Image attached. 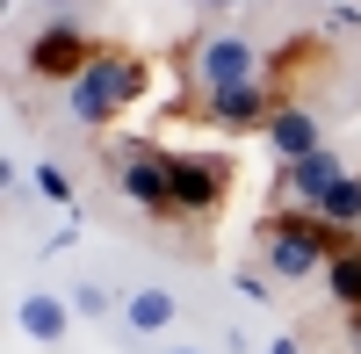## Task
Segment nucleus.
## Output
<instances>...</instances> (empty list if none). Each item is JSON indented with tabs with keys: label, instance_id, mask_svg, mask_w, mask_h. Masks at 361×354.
<instances>
[{
	"label": "nucleus",
	"instance_id": "obj_15",
	"mask_svg": "<svg viewBox=\"0 0 361 354\" xmlns=\"http://www.w3.org/2000/svg\"><path fill=\"white\" fill-rule=\"evenodd\" d=\"M238 297H253V304H267V275H253V268H246V275H238Z\"/></svg>",
	"mask_w": 361,
	"mask_h": 354
},
{
	"label": "nucleus",
	"instance_id": "obj_17",
	"mask_svg": "<svg viewBox=\"0 0 361 354\" xmlns=\"http://www.w3.org/2000/svg\"><path fill=\"white\" fill-rule=\"evenodd\" d=\"M202 8H246V0H202Z\"/></svg>",
	"mask_w": 361,
	"mask_h": 354
},
{
	"label": "nucleus",
	"instance_id": "obj_6",
	"mask_svg": "<svg viewBox=\"0 0 361 354\" xmlns=\"http://www.w3.org/2000/svg\"><path fill=\"white\" fill-rule=\"evenodd\" d=\"M347 173H354V166L333 152V145H318L311 159H282L275 181H267V210H318V202L347 181Z\"/></svg>",
	"mask_w": 361,
	"mask_h": 354
},
{
	"label": "nucleus",
	"instance_id": "obj_20",
	"mask_svg": "<svg viewBox=\"0 0 361 354\" xmlns=\"http://www.w3.org/2000/svg\"><path fill=\"white\" fill-rule=\"evenodd\" d=\"M354 354H361V318H354Z\"/></svg>",
	"mask_w": 361,
	"mask_h": 354
},
{
	"label": "nucleus",
	"instance_id": "obj_10",
	"mask_svg": "<svg viewBox=\"0 0 361 354\" xmlns=\"http://www.w3.org/2000/svg\"><path fill=\"white\" fill-rule=\"evenodd\" d=\"M73 297H51V289H29V297L15 304V326H22V340H37V347H58L73 333Z\"/></svg>",
	"mask_w": 361,
	"mask_h": 354
},
{
	"label": "nucleus",
	"instance_id": "obj_7",
	"mask_svg": "<svg viewBox=\"0 0 361 354\" xmlns=\"http://www.w3.org/2000/svg\"><path fill=\"white\" fill-rule=\"evenodd\" d=\"M94 58H102V37H87L80 22H51V29L29 37V73L51 80V87H73Z\"/></svg>",
	"mask_w": 361,
	"mask_h": 354
},
{
	"label": "nucleus",
	"instance_id": "obj_14",
	"mask_svg": "<svg viewBox=\"0 0 361 354\" xmlns=\"http://www.w3.org/2000/svg\"><path fill=\"white\" fill-rule=\"evenodd\" d=\"M73 311H80V318H109V311H123V297H109L102 282H80V289H73Z\"/></svg>",
	"mask_w": 361,
	"mask_h": 354
},
{
	"label": "nucleus",
	"instance_id": "obj_13",
	"mask_svg": "<svg viewBox=\"0 0 361 354\" xmlns=\"http://www.w3.org/2000/svg\"><path fill=\"white\" fill-rule=\"evenodd\" d=\"M37 195H44V202H58V210H73V173L44 159V166H37Z\"/></svg>",
	"mask_w": 361,
	"mask_h": 354
},
{
	"label": "nucleus",
	"instance_id": "obj_19",
	"mask_svg": "<svg viewBox=\"0 0 361 354\" xmlns=\"http://www.w3.org/2000/svg\"><path fill=\"white\" fill-rule=\"evenodd\" d=\"M166 354H202V347H166Z\"/></svg>",
	"mask_w": 361,
	"mask_h": 354
},
{
	"label": "nucleus",
	"instance_id": "obj_4",
	"mask_svg": "<svg viewBox=\"0 0 361 354\" xmlns=\"http://www.w3.org/2000/svg\"><path fill=\"white\" fill-rule=\"evenodd\" d=\"M102 166L116 173V188H123L145 217L173 224V188H166L173 152H166V145H152V138H109V145H102Z\"/></svg>",
	"mask_w": 361,
	"mask_h": 354
},
{
	"label": "nucleus",
	"instance_id": "obj_18",
	"mask_svg": "<svg viewBox=\"0 0 361 354\" xmlns=\"http://www.w3.org/2000/svg\"><path fill=\"white\" fill-rule=\"evenodd\" d=\"M44 8H80V0H44Z\"/></svg>",
	"mask_w": 361,
	"mask_h": 354
},
{
	"label": "nucleus",
	"instance_id": "obj_1",
	"mask_svg": "<svg viewBox=\"0 0 361 354\" xmlns=\"http://www.w3.org/2000/svg\"><path fill=\"white\" fill-rule=\"evenodd\" d=\"M173 66H180V109H195V102L231 94V87H253L275 58L253 37H238V29H195V37L173 51Z\"/></svg>",
	"mask_w": 361,
	"mask_h": 354
},
{
	"label": "nucleus",
	"instance_id": "obj_3",
	"mask_svg": "<svg viewBox=\"0 0 361 354\" xmlns=\"http://www.w3.org/2000/svg\"><path fill=\"white\" fill-rule=\"evenodd\" d=\"M145 94H152V58L130 51V44H102V58L87 66L73 87H66V109H73V123L87 130H109L123 109H137Z\"/></svg>",
	"mask_w": 361,
	"mask_h": 354
},
{
	"label": "nucleus",
	"instance_id": "obj_8",
	"mask_svg": "<svg viewBox=\"0 0 361 354\" xmlns=\"http://www.w3.org/2000/svg\"><path fill=\"white\" fill-rule=\"evenodd\" d=\"M123 340H159V333H173V318H180V297L166 282H137V289H123Z\"/></svg>",
	"mask_w": 361,
	"mask_h": 354
},
{
	"label": "nucleus",
	"instance_id": "obj_5",
	"mask_svg": "<svg viewBox=\"0 0 361 354\" xmlns=\"http://www.w3.org/2000/svg\"><path fill=\"white\" fill-rule=\"evenodd\" d=\"M238 181L231 152H173L166 166V188H173V217H217L224 195Z\"/></svg>",
	"mask_w": 361,
	"mask_h": 354
},
{
	"label": "nucleus",
	"instance_id": "obj_2",
	"mask_svg": "<svg viewBox=\"0 0 361 354\" xmlns=\"http://www.w3.org/2000/svg\"><path fill=\"white\" fill-rule=\"evenodd\" d=\"M347 239H354V231L325 224L318 210H260V224H253V253H260V268L275 275V282L325 275V260H333Z\"/></svg>",
	"mask_w": 361,
	"mask_h": 354
},
{
	"label": "nucleus",
	"instance_id": "obj_11",
	"mask_svg": "<svg viewBox=\"0 0 361 354\" xmlns=\"http://www.w3.org/2000/svg\"><path fill=\"white\" fill-rule=\"evenodd\" d=\"M325 289H333V304L347 318H361V239H347L333 260H325Z\"/></svg>",
	"mask_w": 361,
	"mask_h": 354
},
{
	"label": "nucleus",
	"instance_id": "obj_9",
	"mask_svg": "<svg viewBox=\"0 0 361 354\" xmlns=\"http://www.w3.org/2000/svg\"><path fill=\"white\" fill-rule=\"evenodd\" d=\"M260 138H267V152H275V166H282V159H311L318 145H325V123H318V109H311V102H289Z\"/></svg>",
	"mask_w": 361,
	"mask_h": 354
},
{
	"label": "nucleus",
	"instance_id": "obj_12",
	"mask_svg": "<svg viewBox=\"0 0 361 354\" xmlns=\"http://www.w3.org/2000/svg\"><path fill=\"white\" fill-rule=\"evenodd\" d=\"M318 217H325V224H340V231H354V239H361V166H354L347 181H340L333 195L318 202Z\"/></svg>",
	"mask_w": 361,
	"mask_h": 354
},
{
	"label": "nucleus",
	"instance_id": "obj_16",
	"mask_svg": "<svg viewBox=\"0 0 361 354\" xmlns=\"http://www.w3.org/2000/svg\"><path fill=\"white\" fill-rule=\"evenodd\" d=\"M267 354H304V347H296V340L282 333V340H267Z\"/></svg>",
	"mask_w": 361,
	"mask_h": 354
}]
</instances>
